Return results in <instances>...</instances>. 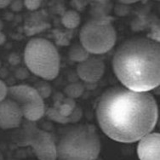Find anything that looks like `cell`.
<instances>
[{"mask_svg":"<svg viewBox=\"0 0 160 160\" xmlns=\"http://www.w3.org/2000/svg\"><path fill=\"white\" fill-rule=\"evenodd\" d=\"M99 126L115 142L133 143L152 132L158 118L156 99L150 92L123 86L107 89L96 107Z\"/></svg>","mask_w":160,"mask_h":160,"instance_id":"6da1fadb","label":"cell"},{"mask_svg":"<svg viewBox=\"0 0 160 160\" xmlns=\"http://www.w3.org/2000/svg\"><path fill=\"white\" fill-rule=\"evenodd\" d=\"M114 73L124 88L149 92L160 83V43L150 37L135 36L118 47L112 58Z\"/></svg>","mask_w":160,"mask_h":160,"instance_id":"7a4b0ae2","label":"cell"},{"mask_svg":"<svg viewBox=\"0 0 160 160\" xmlns=\"http://www.w3.org/2000/svg\"><path fill=\"white\" fill-rule=\"evenodd\" d=\"M56 143L58 160H97L101 152L98 132L89 123L63 128Z\"/></svg>","mask_w":160,"mask_h":160,"instance_id":"3957f363","label":"cell"},{"mask_svg":"<svg viewBox=\"0 0 160 160\" xmlns=\"http://www.w3.org/2000/svg\"><path fill=\"white\" fill-rule=\"evenodd\" d=\"M27 68L38 77L52 80L60 72V56L56 46L49 40L35 38L29 40L24 50Z\"/></svg>","mask_w":160,"mask_h":160,"instance_id":"277c9868","label":"cell"},{"mask_svg":"<svg viewBox=\"0 0 160 160\" xmlns=\"http://www.w3.org/2000/svg\"><path fill=\"white\" fill-rule=\"evenodd\" d=\"M80 44L89 54L102 55L116 43L117 33L108 17H96L83 25L79 34Z\"/></svg>","mask_w":160,"mask_h":160,"instance_id":"5b68a950","label":"cell"},{"mask_svg":"<svg viewBox=\"0 0 160 160\" xmlns=\"http://www.w3.org/2000/svg\"><path fill=\"white\" fill-rule=\"evenodd\" d=\"M7 97L18 105L23 118L29 122L38 121L44 115L45 108L43 97L33 87L25 84L9 87Z\"/></svg>","mask_w":160,"mask_h":160,"instance_id":"8992f818","label":"cell"},{"mask_svg":"<svg viewBox=\"0 0 160 160\" xmlns=\"http://www.w3.org/2000/svg\"><path fill=\"white\" fill-rule=\"evenodd\" d=\"M23 146H30L38 160H56V143L51 134L33 125L26 127Z\"/></svg>","mask_w":160,"mask_h":160,"instance_id":"52a82bcc","label":"cell"},{"mask_svg":"<svg viewBox=\"0 0 160 160\" xmlns=\"http://www.w3.org/2000/svg\"><path fill=\"white\" fill-rule=\"evenodd\" d=\"M23 114L18 105L7 97L0 102V128L3 129H15L22 123Z\"/></svg>","mask_w":160,"mask_h":160,"instance_id":"ba28073f","label":"cell"},{"mask_svg":"<svg viewBox=\"0 0 160 160\" xmlns=\"http://www.w3.org/2000/svg\"><path fill=\"white\" fill-rule=\"evenodd\" d=\"M104 72V62L95 57H89L84 62L78 63L77 67L78 75L80 78L89 83H96L101 79Z\"/></svg>","mask_w":160,"mask_h":160,"instance_id":"9c48e42d","label":"cell"},{"mask_svg":"<svg viewBox=\"0 0 160 160\" xmlns=\"http://www.w3.org/2000/svg\"><path fill=\"white\" fill-rule=\"evenodd\" d=\"M139 160H160V135L151 132L142 137L137 146Z\"/></svg>","mask_w":160,"mask_h":160,"instance_id":"30bf717a","label":"cell"},{"mask_svg":"<svg viewBox=\"0 0 160 160\" xmlns=\"http://www.w3.org/2000/svg\"><path fill=\"white\" fill-rule=\"evenodd\" d=\"M80 16L78 11L74 9L67 10L62 17V23L65 28L68 29H74L78 27L80 23Z\"/></svg>","mask_w":160,"mask_h":160,"instance_id":"8fae6325","label":"cell"},{"mask_svg":"<svg viewBox=\"0 0 160 160\" xmlns=\"http://www.w3.org/2000/svg\"><path fill=\"white\" fill-rule=\"evenodd\" d=\"M69 57L73 62L81 63L89 58V54L80 43H75L69 49Z\"/></svg>","mask_w":160,"mask_h":160,"instance_id":"7c38bea8","label":"cell"},{"mask_svg":"<svg viewBox=\"0 0 160 160\" xmlns=\"http://www.w3.org/2000/svg\"><path fill=\"white\" fill-rule=\"evenodd\" d=\"M65 92L69 98H78L83 94V87L81 83H72L66 88Z\"/></svg>","mask_w":160,"mask_h":160,"instance_id":"4fadbf2b","label":"cell"},{"mask_svg":"<svg viewBox=\"0 0 160 160\" xmlns=\"http://www.w3.org/2000/svg\"><path fill=\"white\" fill-rule=\"evenodd\" d=\"M41 1H38V0H26V1H23V4L24 6L27 8L29 10H36L40 7L41 5Z\"/></svg>","mask_w":160,"mask_h":160,"instance_id":"5bb4252c","label":"cell"},{"mask_svg":"<svg viewBox=\"0 0 160 160\" xmlns=\"http://www.w3.org/2000/svg\"><path fill=\"white\" fill-rule=\"evenodd\" d=\"M8 86L3 80L0 79V102L3 101L8 96Z\"/></svg>","mask_w":160,"mask_h":160,"instance_id":"9a60e30c","label":"cell"},{"mask_svg":"<svg viewBox=\"0 0 160 160\" xmlns=\"http://www.w3.org/2000/svg\"><path fill=\"white\" fill-rule=\"evenodd\" d=\"M23 2L22 1H10L9 6L13 11H20L23 7Z\"/></svg>","mask_w":160,"mask_h":160,"instance_id":"2e32d148","label":"cell"},{"mask_svg":"<svg viewBox=\"0 0 160 160\" xmlns=\"http://www.w3.org/2000/svg\"><path fill=\"white\" fill-rule=\"evenodd\" d=\"M10 4V1L9 0H0V9H5Z\"/></svg>","mask_w":160,"mask_h":160,"instance_id":"e0dca14e","label":"cell"},{"mask_svg":"<svg viewBox=\"0 0 160 160\" xmlns=\"http://www.w3.org/2000/svg\"><path fill=\"white\" fill-rule=\"evenodd\" d=\"M5 41H6V36H5V34L2 32H0V45L3 44V43H5Z\"/></svg>","mask_w":160,"mask_h":160,"instance_id":"ac0fdd59","label":"cell"},{"mask_svg":"<svg viewBox=\"0 0 160 160\" xmlns=\"http://www.w3.org/2000/svg\"><path fill=\"white\" fill-rule=\"evenodd\" d=\"M118 3H121V4H124V5H128V4H132V3H136V1H118Z\"/></svg>","mask_w":160,"mask_h":160,"instance_id":"d6986e66","label":"cell"},{"mask_svg":"<svg viewBox=\"0 0 160 160\" xmlns=\"http://www.w3.org/2000/svg\"><path fill=\"white\" fill-rule=\"evenodd\" d=\"M3 22L0 20V32H2V29H3Z\"/></svg>","mask_w":160,"mask_h":160,"instance_id":"ffe728a7","label":"cell"},{"mask_svg":"<svg viewBox=\"0 0 160 160\" xmlns=\"http://www.w3.org/2000/svg\"><path fill=\"white\" fill-rule=\"evenodd\" d=\"M97 160H102V159H101V158H98V159H97Z\"/></svg>","mask_w":160,"mask_h":160,"instance_id":"44dd1931","label":"cell"}]
</instances>
